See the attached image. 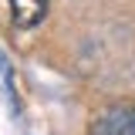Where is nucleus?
Returning <instances> with one entry per match:
<instances>
[{
	"label": "nucleus",
	"mask_w": 135,
	"mask_h": 135,
	"mask_svg": "<svg viewBox=\"0 0 135 135\" xmlns=\"http://www.w3.org/2000/svg\"><path fill=\"white\" fill-rule=\"evenodd\" d=\"M91 135H135V108H108L91 122Z\"/></svg>",
	"instance_id": "nucleus-1"
},
{
	"label": "nucleus",
	"mask_w": 135,
	"mask_h": 135,
	"mask_svg": "<svg viewBox=\"0 0 135 135\" xmlns=\"http://www.w3.org/2000/svg\"><path fill=\"white\" fill-rule=\"evenodd\" d=\"M10 3V20L14 27H37L47 17V0H7Z\"/></svg>",
	"instance_id": "nucleus-2"
}]
</instances>
